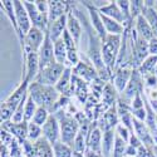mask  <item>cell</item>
Returning <instances> with one entry per match:
<instances>
[{
    "label": "cell",
    "instance_id": "cell-1",
    "mask_svg": "<svg viewBox=\"0 0 157 157\" xmlns=\"http://www.w3.org/2000/svg\"><path fill=\"white\" fill-rule=\"evenodd\" d=\"M29 96L38 104V107H44L52 113V109L54 108L56 103L58 102L62 94L56 89V87L33 82L29 86Z\"/></svg>",
    "mask_w": 157,
    "mask_h": 157
},
{
    "label": "cell",
    "instance_id": "cell-2",
    "mask_svg": "<svg viewBox=\"0 0 157 157\" xmlns=\"http://www.w3.org/2000/svg\"><path fill=\"white\" fill-rule=\"evenodd\" d=\"M121 43H122V35L107 34L106 38L102 39V58L111 74L116 69L117 59H118L120 49H121Z\"/></svg>",
    "mask_w": 157,
    "mask_h": 157
},
{
    "label": "cell",
    "instance_id": "cell-3",
    "mask_svg": "<svg viewBox=\"0 0 157 157\" xmlns=\"http://www.w3.org/2000/svg\"><path fill=\"white\" fill-rule=\"evenodd\" d=\"M59 113L60 114L58 113H53V114L57 116V118L59 120V123H60V141L73 147L74 140L81 129V123L78 122L75 117L63 112V109Z\"/></svg>",
    "mask_w": 157,
    "mask_h": 157
},
{
    "label": "cell",
    "instance_id": "cell-4",
    "mask_svg": "<svg viewBox=\"0 0 157 157\" xmlns=\"http://www.w3.org/2000/svg\"><path fill=\"white\" fill-rule=\"evenodd\" d=\"M45 32L38 29V28H32L29 30V33L24 36V43L20 47L21 49V56L23 59L27 57L29 53H38L40 47L44 43V39H45Z\"/></svg>",
    "mask_w": 157,
    "mask_h": 157
},
{
    "label": "cell",
    "instance_id": "cell-5",
    "mask_svg": "<svg viewBox=\"0 0 157 157\" xmlns=\"http://www.w3.org/2000/svg\"><path fill=\"white\" fill-rule=\"evenodd\" d=\"M14 2V10H15V18H17V23H18V28H19V44L20 47L24 43V36L29 33V30L33 28L30 18L27 9L24 6V3L20 0H13Z\"/></svg>",
    "mask_w": 157,
    "mask_h": 157
},
{
    "label": "cell",
    "instance_id": "cell-6",
    "mask_svg": "<svg viewBox=\"0 0 157 157\" xmlns=\"http://www.w3.org/2000/svg\"><path fill=\"white\" fill-rule=\"evenodd\" d=\"M65 69V65L58 64V63H53L48 65V67L40 69L36 79L34 82L40 83L44 86H50V87H56V84L58 83L59 78L62 77L63 72Z\"/></svg>",
    "mask_w": 157,
    "mask_h": 157
},
{
    "label": "cell",
    "instance_id": "cell-7",
    "mask_svg": "<svg viewBox=\"0 0 157 157\" xmlns=\"http://www.w3.org/2000/svg\"><path fill=\"white\" fill-rule=\"evenodd\" d=\"M143 77L141 75V73L137 71V69H133L132 72V77H131V79L124 89V92L122 94H120V99L126 102L127 104L131 106V102L132 99L140 94V93H143L145 90H143Z\"/></svg>",
    "mask_w": 157,
    "mask_h": 157
},
{
    "label": "cell",
    "instance_id": "cell-8",
    "mask_svg": "<svg viewBox=\"0 0 157 157\" xmlns=\"http://www.w3.org/2000/svg\"><path fill=\"white\" fill-rule=\"evenodd\" d=\"M81 4L88 11V19L90 21V25H92L93 29L96 30V33L99 35V38L104 39L107 36V33L103 27V21H102V17H101V13L98 10V6L92 2H81Z\"/></svg>",
    "mask_w": 157,
    "mask_h": 157
},
{
    "label": "cell",
    "instance_id": "cell-9",
    "mask_svg": "<svg viewBox=\"0 0 157 157\" xmlns=\"http://www.w3.org/2000/svg\"><path fill=\"white\" fill-rule=\"evenodd\" d=\"M40 72L38 53H29L23 59V79H27L29 83H33Z\"/></svg>",
    "mask_w": 157,
    "mask_h": 157
},
{
    "label": "cell",
    "instance_id": "cell-10",
    "mask_svg": "<svg viewBox=\"0 0 157 157\" xmlns=\"http://www.w3.org/2000/svg\"><path fill=\"white\" fill-rule=\"evenodd\" d=\"M23 3H24L25 9H27V11H28V14H29V18H30L33 28H38V29H40V30L47 33L48 25H49V20L42 14L40 11L38 10L35 3L34 2H28V0H24Z\"/></svg>",
    "mask_w": 157,
    "mask_h": 157
},
{
    "label": "cell",
    "instance_id": "cell-11",
    "mask_svg": "<svg viewBox=\"0 0 157 157\" xmlns=\"http://www.w3.org/2000/svg\"><path fill=\"white\" fill-rule=\"evenodd\" d=\"M38 57H39V64H40V69L48 67V65L56 63L54 58V42L49 38L48 34H45L44 43L40 47L38 52Z\"/></svg>",
    "mask_w": 157,
    "mask_h": 157
},
{
    "label": "cell",
    "instance_id": "cell-12",
    "mask_svg": "<svg viewBox=\"0 0 157 157\" xmlns=\"http://www.w3.org/2000/svg\"><path fill=\"white\" fill-rule=\"evenodd\" d=\"M43 128V137L47 138L52 145L60 141V123L56 114H50Z\"/></svg>",
    "mask_w": 157,
    "mask_h": 157
},
{
    "label": "cell",
    "instance_id": "cell-13",
    "mask_svg": "<svg viewBox=\"0 0 157 157\" xmlns=\"http://www.w3.org/2000/svg\"><path fill=\"white\" fill-rule=\"evenodd\" d=\"M133 69L131 67H123V68H117L112 73V81L116 90L118 92V94H122L124 92V89L132 77Z\"/></svg>",
    "mask_w": 157,
    "mask_h": 157
},
{
    "label": "cell",
    "instance_id": "cell-14",
    "mask_svg": "<svg viewBox=\"0 0 157 157\" xmlns=\"http://www.w3.org/2000/svg\"><path fill=\"white\" fill-rule=\"evenodd\" d=\"M2 129L9 132L11 136L17 137L21 142L28 140V122H25V121L21 123H14L11 121L2 123Z\"/></svg>",
    "mask_w": 157,
    "mask_h": 157
},
{
    "label": "cell",
    "instance_id": "cell-15",
    "mask_svg": "<svg viewBox=\"0 0 157 157\" xmlns=\"http://www.w3.org/2000/svg\"><path fill=\"white\" fill-rule=\"evenodd\" d=\"M71 10V2L63 0H49V23L68 14Z\"/></svg>",
    "mask_w": 157,
    "mask_h": 157
},
{
    "label": "cell",
    "instance_id": "cell-16",
    "mask_svg": "<svg viewBox=\"0 0 157 157\" xmlns=\"http://www.w3.org/2000/svg\"><path fill=\"white\" fill-rule=\"evenodd\" d=\"M102 142H103V131L98 124L90 126V131L87 138V150L102 153Z\"/></svg>",
    "mask_w": 157,
    "mask_h": 157
},
{
    "label": "cell",
    "instance_id": "cell-17",
    "mask_svg": "<svg viewBox=\"0 0 157 157\" xmlns=\"http://www.w3.org/2000/svg\"><path fill=\"white\" fill-rule=\"evenodd\" d=\"M67 19H68V14H65V15L60 17L59 19L49 23L47 34L49 35V38H50L53 42H56V40H58V39H60V38L63 36L64 32L67 30Z\"/></svg>",
    "mask_w": 157,
    "mask_h": 157
},
{
    "label": "cell",
    "instance_id": "cell-18",
    "mask_svg": "<svg viewBox=\"0 0 157 157\" xmlns=\"http://www.w3.org/2000/svg\"><path fill=\"white\" fill-rule=\"evenodd\" d=\"M98 10L102 15H106L108 18H112L117 21H120L121 24H126V18L124 15L122 14V11L117 4V0H111L108 2V4L106 5H102V6H98Z\"/></svg>",
    "mask_w": 157,
    "mask_h": 157
},
{
    "label": "cell",
    "instance_id": "cell-19",
    "mask_svg": "<svg viewBox=\"0 0 157 157\" xmlns=\"http://www.w3.org/2000/svg\"><path fill=\"white\" fill-rule=\"evenodd\" d=\"M67 32L73 36V39L75 40V43L78 44L81 40V36L83 33V25L81 23V20L77 18V15L72 10H69L68 13V19H67Z\"/></svg>",
    "mask_w": 157,
    "mask_h": 157
},
{
    "label": "cell",
    "instance_id": "cell-20",
    "mask_svg": "<svg viewBox=\"0 0 157 157\" xmlns=\"http://www.w3.org/2000/svg\"><path fill=\"white\" fill-rule=\"evenodd\" d=\"M73 73L74 75L81 77L82 79L89 82V81H94L98 78V73L96 71V68L93 67V64L90 63H84V62H79V64L75 65L73 68Z\"/></svg>",
    "mask_w": 157,
    "mask_h": 157
},
{
    "label": "cell",
    "instance_id": "cell-21",
    "mask_svg": "<svg viewBox=\"0 0 157 157\" xmlns=\"http://www.w3.org/2000/svg\"><path fill=\"white\" fill-rule=\"evenodd\" d=\"M73 68L72 67H65L62 77L59 78L58 83L56 84V89L62 94L65 96V93H68L71 88L73 87Z\"/></svg>",
    "mask_w": 157,
    "mask_h": 157
},
{
    "label": "cell",
    "instance_id": "cell-22",
    "mask_svg": "<svg viewBox=\"0 0 157 157\" xmlns=\"http://www.w3.org/2000/svg\"><path fill=\"white\" fill-rule=\"evenodd\" d=\"M133 27H135V30L137 32V34H138L141 38L145 39V40L150 42L152 38H155L153 32H152V29H151V25L148 24V21L146 20V18L143 17V15H140V17L135 20Z\"/></svg>",
    "mask_w": 157,
    "mask_h": 157
},
{
    "label": "cell",
    "instance_id": "cell-23",
    "mask_svg": "<svg viewBox=\"0 0 157 157\" xmlns=\"http://www.w3.org/2000/svg\"><path fill=\"white\" fill-rule=\"evenodd\" d=\"M35 157H54L53 155V145L44 137L39 138L38 141L33 142Z\"/></svg>",
    "mask_w": 157,
    "mask_h": 157
},
{
    "label": "cell",
    "instance_id": "cell-24",
    "mask_svg": "<svg viewBox=\"0 0 157 157\" xmlns=\"http://www.w3.org/2000/svg\"><path fill=\"white\" fill-rule=\"evenodd\" d=\"M102 21H103V27L106 29L107 34H112V35H122L126 30V27L123 24H121L120 21H117L112 18H108L106 15H102Z\"/></svg>",
    "mask_w": 157,
    "mask_h": 157
},
{
    "label": "cell",
    "instance_id": "cell-25",
    "mask_svg": "<svg viewBox=\"0 0 157 157\" xmlns=\"http://www.w3.org/2000/svg\"><path fill=\"white\" fill-rule=\"evenodd\" d=\"M116 140V129H108L103 132V142H102V155L103 157L112 156L113 146Z\"/></svg>",
    "mask_w": 157,
    "mask_h": 157
},
{
    "label": "cell",
    "instance_id": "cell-26",
    "mask_svg": "<svg viewBox=\"0 0 157 157\" xmlns=\"http://www.w3.org/2000/svg\"><path fill=\"white\" fill-rule=\"evenodd\" d=\"M67 57H68V50L65 47V43L63 40V38L58 39L54 42V58L56 63L65 65L67 67Z\"/></svg>",
    "mask_w": 157,
    "mask_h": 157
},
{
    "label": "cell",
    "instance_id": "cell-27",
    "mask_svg": "<svg viewBox=\"0 0 157 157\" xmlns=\"http://www.w3.org/2000/svg\"><path fill=\"white\" fill-rule=\"evenodd\" d=\"M102 93H103V96H102V97H103V102L107 104L108 108L112 107V106H114L116 101H118V98H120V94H118V92L116 90L114 86H112V84H109V83H107L106 86L103 87Z\"/></svg>",
    "mask_w": 157,
    "mask_h": 157
},
{
    "label": "cell",
    "instance_id": "cell-28",
    "mask_svg": "<svg viewBox=\"0 0 157 157\" xmlns=\"http://www.w3.org/2000/svg\"><path fill=\"white\" fill-rule=\"evenodd\" d=\"M156 65H157V56H148L138 67L137 71L141 73L142 77H146V75L152 74L155 72Z\"/></svg>",
    "mask_w": 157,
    "mask_h": 157
},
{
    "label": "cell",
    "instance_id": "cell-29",
    "mask_svg": "<svg viewBox=\"0 0 157 157\" xmlns=\"http://www.w3.org/2000/svg\"><path fill=\"white\" fill-rule=\"evenodd\" d=\"M143 5H145V4H143ZM142 15L146 18V20L148 21V24L151 25V29L153 32L155 38H157V10H156V8L143 6Z\"/></svg>",
    "mask_w": 157,
    "mask_h": 157
},
{
    "label": "cell",
    "instance_id": "cell-30",
    "mask_svg": "<svg viewBox=\"0 0 157 157\" xmlns=\"http://www.w3.org/2000/svg\"><path fill=\"white\" fill-rule=\"evenodd\" d=\"M74 150L72 146L63 143L62 141L57 142L53 145V155L54 157H73Z\"/></svg>",
    "mask_w": 157,
    "mask_h": 157
},
{
    "label": "cell",
    "instance_id": "cell-31",
    "mask_svg": "<svg viewBox=\"0 0 157 157\" xmlns=\"http://www.w3.org/2000/svg\"><path fill=\"white\" fill-rule=\"evenodd\" d=\"M127 147H128V142H126L123 138H121L116 133L114 146H113V151H112L111 157H126Z\"/></svg>",
    "mask_w": 157,
    "mask_h": 157
},
{
    "label": "cell",
    "instance_id": "cell-32",
    "mask_svg": "<svg viewBox=\"0 0 157 157\" xmlns=\"http://www.w3.org/2000/svg\"><path fill=\"white\" fill-rule=\"evenodd\" d=\"M38 108H39L38 104L33 101V98L30 96H28V99H27V102H25V107H24V121L25 122H32Z\"/></svg>",
    "mask_w": 157,
    "mask_h": 157
},
{
    "label": "cell",
    "instance_id": "cell-33",
    "mask_svg": "<svg viewBox=\"0 0 157 157\" xmlns=\"http://www.w3.org/2000/svg\"><path fill=\"white\" fill-rule=\"evenodd\" d=\"M43 137V128L34 122H28V141L35 142Z\"/></svg>",
    "mask_w": 157,
    "mask_h": 157
},
{
    "label": "cell",
    "instance_id": "cell-34",
    "mask_svg": "<svg viewBox=\"0 0 157 157\" xmlns=\"http://www.w3.org/2000/svg\"><path fill=\"white\" fill-rule=\"evenodd\" d=\"M50 114H52V113L49 112V109H47V108H44V107H39V108L36 109L34 117H33L32 122H34V123H36L38 126L43 127V126L45 124V122L48 121V118L50 117Z\"/></svg>",
    "mask_w": 157,
    "mask_h": 157
},
{
    "label": "cell",
    "instance_id": "cell-35",
    "mask_svg": "<svg viewBox=\"0 0 157 157\" xmlns=\"http://www.w3.org/2000/svg\"><path fill=\"white\" fill-rule=\"evenodd\" d=\"M143 0H132L131 2V15H132L133 21L142 15V11H143Z\"/></svg>",
    "mask_w": 157,
    "mask_h": 157
},
{
    "label": "cell",
    "instance_id": "cell-36",
    "mask_svg": "<svg viewBox=\"0 0 157 157\" xmlns=\"http://www.w3.org/2000/svg\"><path fill=\"white\" fill-rule=\"evenodd\" d=\"M141 108H145V97H143V93L137 94L132 99V102H131V112L136 109H141Z\"/></svg>",
    "mask_w": 157,
    "mask_h": 157
},
{
    "label": "cell",
    "instance_id": "cell-37",
    "mask_svg": "<svg viewBox=\"0 0 157 157\" xmlns=\"http://www.w3.org/2000/svg\"><path fill=\"white\" fill-rule=\"evenodd\" d=\"M34 3L36 5L38 10L49 20V2H47V0H35Z\"/></svg>",
    "mask_w": 157,
    "mask_h": 157
},
{
    "label": "cell",
    "instance_id": "cell-38",
    "mask_svg": "<svg viewBox=\"0 0 157 157\" xmlns=\"http://www.w3.org/2000/svg\"><path fill=\"white\" fill-rule=\"evenodd\" d=\"M116 133L121 138H123L126 142H128L129 141V137H131V131L128 129V128H126L123 124H118L116 127Z\"/></svg>",
    "mask_w": 157,
    "mask_h": 157
},
{
    "label": "cell",
    "instance_id": "cell-39",
    "mask_svg": "<svg viewBox=\"0 0 157 157\" xmlns=\"http://www.w3.org/2000/svg\"><path fill=\"white\" fill-rule=\"evenodd\" d=\"M143 81H145V83H146L148 87H151V88H157V77H156L155 73L148 74V75H146V77H143Z\"/></svg>",
    "mask_w": 157,
    "mask_h": 157
},
{
    "label": "cell",
    "instance_id": "cell-40",
    "mask_svg": "<svg viewBox=\"0 0 157 157\" xmlns=\"http://www.w3.org/2000/svg\"><path fill=\"white\" fill-rule=\"evenodd\" d=\"M128 145L138 150L141 146H143V143L141 142V140H140L135 133H131V137H129V141H128Z\"/></svg>",
    "mask_w": 157,
    "mask_h": 157
},
{
    "label": "cell",
    "instance_id": "cell-41",
    "mask_svg": "<svg viewBox=\"0 0 157 157\" xmlns=\"http://www.w3.org/2000/svg\"><path fill=\"white\" fill-rule=\"evenodd\" d=\"M150 56H157V38H152L148 42Z\"/></svg>",
    "mask_w": 157,
    "mask_h": 157
},
{
    "label": "cell",
    "instance_id": "cell-42",
    "mask_svg": "<svg viewBox=\"0 0 157 157\" xmlns=\"http://www.w3.org/2000/svg\"><path fill=\"white\" fill-rule=\"evenodd\" d=\"M86 157H103L102 153H98V152H94V151H90V150H87L84 152Z\"/></svg>",
    "mask_w": 157,
    "mask_h": 157
},
{
    "label": "cell",
    "instance_id": "cell-43",
    "mask_svg": "<svg viewBox=\"0 0 157 157\" xmlns=\"http://www.w3.org/2000/svg\"><path fill=\"white\" fill-rule=\"evenodd\" d=\"M73 157H86V155H84V153H81V152H75V151H74Z\"/></svg>",
    "mask_w": 157,
    "mask_h": 157
},
{
    "label": "cell",
    "instance_id": "cell-44",
    "mask_svg": "<svg viewBox=\"0 0 157 157\" xmlns=\"http://www.w3.org/2000/svg\"><path fill=\"white\" fill-rule=\"evenodd\" d=\"M147 157H156V156L153 155V152H152L151 150H148V155H147Z\"/></svg>",
    "mask_w": 157,
    "mask_h": 157
},
{
    "label": "cell",
    "instance_id": "cell-45",
    "mask_svg": "<svg viewBox=\"0 0 157 157\" xmlns=\"http://www.w3.org/2000/svg\"><path fill=\"white\" fill-rule=\"evenodd\" d=\"M155 74H156V77H157V65H156V68H155V72H153Z\"/></svg>",
    "mask_w": 157,
    "mask_h": 157
},
{
    "label": "cell",
    "instance_id": "cell-46",
    "mask_svg": "<svg viewBox=\"0 0 157 157\" xmlns=\"http://www.w3.org/2000/svg\"><path fill=\"white\" fill-rule=\"evenodd\" d=\"M24 157H27V156H24Z\"/></svg>",
    "mask_w": 157,
    "mask_h": 157
},
{
    "label": "cell",
    "instance_id": "cell-47",
    "mask_svg": "<svg viewBox=\"0 0 157 157\" xmlns=\"http://www.w3.org/2000/svg\"><path fill=\"white\" fill-rule=\"evenodd\" d=\"M126 157H127V156H126Z\"/></svg>",
    "mask_w": 157,
    "mask_h": 157
}]
</instances>
